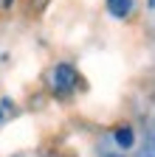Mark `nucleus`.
<instances>
[{
	"label": "nucleus",
	"mask_w": 155,
	"mask_h": 157,
	"mask_svg": "<svg viewBox=\"0 0 155 157\" xmlns=\"http://www.w3.org/2000/svg\"><path fill=\"white\" fill-rule=\"evenodd\" d=\"M51 87H54V93H59V95L71 93L76 87V70L71 65H56L54 73H51Z\"/></svg>",
	"instance_id": "f257e3e1"
},
{
	"label": "nucleus",
	"mask_w": 155,
	"mask_h": 157,
	"mask_svg": "<svg viewBox=\"0 0 155 157\" xmlns=\"http://www.w3.org/2000/svg\"><path fill=\"white\" fill-rule=\"evenodd\" d=\"M107 11L121 20V17H127L133 11V0H107Z\"/></svg>",
	"instance_id": "f03ea898"
},
{
	"label": "nucleus",
	"mask_w": 155,
	"mask_h": 157,
	"mask_svg": "<svg viewBox=\"0 0 155 157\" xmlns=\"http://www.w3.org/2000/svg\"><path fill=\"white\" fill-rule=\"evenodd\" d=\"M116 143H119L121 149H130L133 146V129L130 126H121L119 132H116Z\"/></svg>",
	"instance_id": "7ed1b4c3"
},
{
	"label": "nucleus",
	"mask_w": 155,
	"mask_h": 157,
	"mask_svg": "<svg viewBox=\"0 0 155 157\" xmlns=\"http://www.w3.org/2000/svg\"><path fill=\"white\" fill-rule=\"evenodd\" d=\"M152 154H155V126H152V149H149Z\"/></svg>",
	"instance_id": "20e7f679"
},
{
	"label": "nucleus",
	"mask_w": 155,
	"mask_h": 157,
	"mask_svg": "<svg viewBox=\"0 0 155 157\" xmlns=\"http://www.w3.org/2000/svg\"><path fill=\"white\" fill-rule=\"evenodd\" d=\"M144 157H155V154H152V151H147V154H144Z\"/></svg>",
	"instance_id": "39448f33"
},
{
	"label": "nucleus",
	"mask_w": 155,
	"mask_h": 157,
	"mask_svg": "<svg viewBox=\"0 0 155 157\" xmlns=\"http://www.w3.org/2000/svg\"><path fill=\"white\" fill-rule=\"evenodd\" d=\"M9 3H11V0H6V6H9Z\"/></svg>",
	"instance_id": "423d86ee"
},
{
	"label": "nucleus",
	"mask_w": 155,
	"mask_h": 157,
	"mask_svg": "<svg viewBox=\"0 0 155 157\" xmlns=\"http://www.w3.org/2000/svg\"><path fill=\"white\" fill-rule=\"evenodd\" d=\"M110 157H119V154H110Z\"/></svg>",
	"instance_id": "0eeeda50"
}]
</instances>
